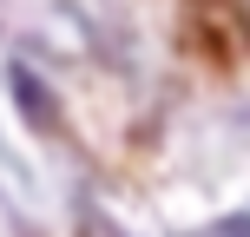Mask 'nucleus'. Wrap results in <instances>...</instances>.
<instances>
[{"mask_svg": "<svg viewBox=\"0 0 250 237\" xmlns=\"http://www.w3.org/2000/svg\"><path fill=\"white\" fill-rule=\"evenodd\" d=\"M204 7H211V0H204Z\"/></svg>", "mask_w": 250, "mask_h": 237, "instance_id": "2", "label": "nucleus"}, {"mask_svg": "<svg viewBox=\"0 0 250 237\" xmlns=\"http://www.w3.org/2000/svg\"><path fill=\"white\" fill-rule=\"evenodd\" d=\"M13 92L26 99V119H33V125H53V92H40L26 73H13Z\"/></svg>", "mask_w": 250, "mask_h": 237, "instance_id": "1", "label": "nucleus"}]
</instances>
